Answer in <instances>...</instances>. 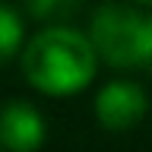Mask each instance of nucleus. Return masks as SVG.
<instances>
[{"label": "nucleus", "mask_w": 152, "mask_h": 152, "mask_svg": "<svg viewBox=\"0 0 152 152\" xmlns=\"http://www.w3.org/2000/svg\"><path fill=\"white\" fill-rule=\"evenodd\" d=\"M98 51L92 38L76 28H45L22 51V73L45 95H73L83 92L95 76Z\"/></svg>", "instance_id": "nucleus-1"}, {"label": "nucleus", "mask_w": 152, "mask_h": 152, "mask_svg": "<svg viewBox=\"0 0 152 152\" xmlns=\"http://www.w3.org/2000/svg\"><path fill=\"white\" fill-rule=\"evenodd\" d=\"M98 57L111 66H149V16L121 3H102L89 22Z\"/></svg>", "instance_id": "nucleus-2"}, {"label": "nucleus", "mask_w": 152, "mask_h": 152, "mask_svg": "<svg viewBox=\"0 0 152 152\" xmlns=\"http://www.w3.org/2000/svg\"><path fill=\"white\" fill-rule=\"evenodd\" d=\"M149 111V98L136 83H108L95 98V117L108 130H130Z\"/></svg>", "instance_id": "nucleus-3"}, {"label": "nucleus", "mask_w": 152, "mask_h": 152, "mask_svg": "<svg viewBox=\"0 0 152 152\" xmlns=\"http://www.w3.org/2000/svg\"><path fill=\"white\" fill-rule=\"evenodd\" d=\"M0 142L10 152H35L45 142V117L28 102H10L0 111Z\"/></svg>", "instance_id": "nucleus-4"}, {"label": "nucleus", "mask_w": 152, "mask_h": 152, "mask_svg": "<svg viewBox=\"0 0 152 152\" xmlns=\"http://www.w3.org/2000/svg\"><path fill=\"white\" fill-rule=\"evenodd\" d=\"M19 41H22V22L10 7L0 3V66L16 54Z\"/></svg>", "instance_id": "nucleus-5"}, {"label": "nucleus", "mask_w": 152, "mask_h": 152, "mask_svg": "<svg viewBox=\"0 0 152 152\" xmlns=\"http://www.w3.org/2000/svg\"><path fill=\"white\" fill-rule=\"evenodd\" d=\"M86 0H28V13L35 19H70Z\"/></svg>", "instance_id": "nucleus-6"}, {"label": "nucleus", "mask_w": 152, "mask_h": 152, "mask_svg": "<svg viewBox=\"0 0 152 152\" xmlns=\"http://www.w3.org/2000/svg\"><path fill=\"white\" fill-rule=\"evenodd\" d=\"M136 3H152V0H136Z\"/></svg>", "instance_id": "nucleus-7"}, {"label": "nucleus", "mask_w": 152, "mask_h": 152, "mask_svg": "<svg viewBox=\"0 0 152 152\" xmlns=\"http://www.w3.org/2000/svg\"><path fill=\"white\" fill-rule=\"evenodd\" d=\"M0 146H3V142H0Z\"/></svg>", "instance_id": "nucleus-8"}]
</instances>
